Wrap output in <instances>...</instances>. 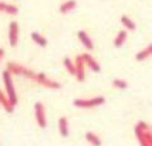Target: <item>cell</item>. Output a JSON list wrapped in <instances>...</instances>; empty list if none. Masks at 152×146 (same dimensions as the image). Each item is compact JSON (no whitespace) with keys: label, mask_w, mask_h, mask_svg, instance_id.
Here are the masks:
<instances>
[{"label":"cell","mask_w":152,"mask_h":146,"mask_svg":"<svg viewBox=\"0 0 152 146\" xmlns=\"http://www.w3.org/2000/svg\"><path fill=\"white\" fill-rule=\"evenodd\" d=\"M134 135L140 146H152V130L145 121H140L136 123Z\"/></svg>","instance_id":"1"},{"label":"cell","mask_w":152,"mask_h":146,"mask_svg":"<svg viewBox=\"0 0 152 146\" xmlns=\"http://www.w3.org/2000/svg\"><path fill=\"white\" fill-rule=\"evenodd\" d=\"M1 79H3L4 87H5V93H7L8 98L13 103V106H17L18 104V95H17L15 85H14V81H13V75L9 73L8 70H4L1 73Z\"/></svg>","instance_id":"2"},{"label":"cell","mask_w":152,"mask_h":146,"mask_svg":"<svg viewBox=\"0 0 152 146\" xmlns=\"http://www.w3.org/2000/svg\"><path fill=\"white\" fill-rule=\"evenodd\" d=\"M105 103V98L103 95H96L93 98H76L74 99L72 104L76 108H83V109H91V108L100 107Z\"/></svg>","instance_id":"3"},{"label":"cell","mask_w":152,"mask_h":146,"mask_svg":"<svg viewBox=\"0 0 152 146\" xmlns=\"http://www.w3.org/2000/svg\"><path fill=\"white\" fill-rule=\"evenodd\" d=\"M9 73H10L13 76L15 75V76H24L27 79H31L34 81L36 79V74L34 71H32L31 69H28L26 66H23V65L20 64H17V62H13V61H9V62L7 64V69Z\"/></svg>","instance_id":"4"},{"label":"cell","mask_w":152,"mask_h":146,"mask_svg":"<svg viewBox=\"0 0 152 146\" xmlns=\"http://www.w3.org/2000/svg\"><path fill=\"white\" fill-rule=\"evenodd\" d=\"M34 81L37 84H39V85L47 88V89H51V90H58V89L62 88V85H61L58 81L50 79L45 73H37Z\"/></svg>","instance_id":"5"},{"label":"cell","mask_w":152,"mask_h":146,"mask_svg":"<svg viewBox=\"0 0 152 146\" xmlns=\"http://www.w3.org/2000/svg\"><path fill=\"white\" fill-rule=\"evenodd\" d=\"M34 118L39 128L47 127V116H46V107L42 102H36L34 104Z\"/></svg>","instance_id":"6"},{"label":"cell","mask_w":152,"mask_h":146,"mask_svg":"<svg viewBox=\"0 0 152 146\" xmlns=\"http://www.w3.org/2000/svg\"><path fill=\"white\" fill-rule=\"evenodd\" d=\"M8 41L12 47H15L19 42V26L17 22H10L8 29Z\"/></svg>","instance_id":"7"},{"label":"cell","mask_w":152,"mask_h":146,"mask_svg":"<svg viewBox=\"0 0 152 146\" xmlns=\"http://www.w3.org/2000/svg\"><path fill=\"white\" fill-rule=\"evenodd\" d=\"M74 61H75V66H76V75H75V78H76V80H77L79 83H83V81H85V78H86V75H85V62H84V59H83L81 55H77Z\"/></svg>","instance_id":"8"},{"label":"cell","mask_w":152,"mask_h":146,"mask_svg":"<svg viewBox=\"0 0 152 146\" xmlns=\"http://www.w3.org/2000/svg\"><path fill=\"white\" fill-rule=\"evenodd\" d=\"M81 56H83V59H84L85 65H86V66L90 70H91L93 73H100V70H102L100 65H99V62L93 57L91 55L88 54V52H85V54H81Z\"/></svg>","instance_id":"9"},{"label":"cell","mask_w":152,"mask_h":146,"mask_svg":"<svg viewBox=\"0 0 152 146\" xmlns=\"http://www.w3.org/2000/svg\"><path fill=\"white\" fill-rule=\"evenodd\" d=\"M77 38H79V41L81 42V45H83L88 51H93V50H94V42H93V40H91V37L88 34L86 31H83V29L79 31V32H77Z\"/></svg>","instance_id":"10"},{"label":"cell","mask_w":152,"mask_h":146,"mask_svg":"<svg viewBox=\"0 0 152 146\" xmlns=\"http://www.w3.org/2000/svg\"><path fill=\"white\" fill-rule=\"evenodd\" d=\"M58 132L62 137H69L70 126H69V120L66 116H61L58 118Z\"/></svg>","instance_id":"11"},{"label":"cell","mask_w":152,"mask_h":146,"mask_svg":"<svg viewBox=\"0 0 152 146\" xmlns=\"http://www.w3.org/2000/svg\"><path fill=\"white\" fill-rule=\"evenodd\" d=\"M0 106L4 108V111L7 113H13L14 108H15V106H13V103L8 98L7 93H4L3 90H0Z\"/></svg>","instance_id":"12"},{"label":"cell","mask_w":152,"mask_h":146,"mask_svg":"<svg viewBox=\"0 0 152 146\" xmlns=\"http://www.w3.org/2000/svg\"><path fill=\"white\" fill-rule=\"evenodd\" d=\"M76 7H77V3H76V0H66V1H64L62 4L60 5L58 10L61 14H69L71 12H74Z\"/></svg>","instance_id":"13"},{"label":"cell","mask_w":152,"mask_h":146,"mask_svg":"<svg viewBox=\"0 0 152 146\" xmlns=\"http://www.w3.org/2000/svg\"><path fill=\"white\" fill-rule=\"evenodd\" d=\"M0 13H5L8 15H17L19 13V9L18 7L13 5V4H8L0 0Z\"/></svg>","instance_id":"14"},{"label":"cell","mask_w":152,"mask_h":146,"mask_svg":"<svg viewBox=\"0 0 152 146\" xmlns=\"http://www.w3.org/2000/svg\"><path fill=\"white\" fill-rule=\"evenodd\" d=\"M152 56V43L147 45L145 48H142L141 51L136 54V60L138 61V62H142V61H145L147 59H150Z\"/></svg>","instance_id":"15"},{"label":"cell","mask_w":152,"mask_h":146,"mask_svg":"<svg viewBox=\"0 0 152 146\" xmlns=\"http://www.w3.org/2000/svg\"><path fill=\"white\" fill-rule=\"evenodd\" d=\"M127 38H128V33H127V31H126V29L119 31V32L117 33L115 38H114V41H113L114 47H115V48H121V47H122V46L127 42Z\"/></svg>","instance_id":"16"},{"label":"cell","mask_w":152,"mask_h":146,"mask_svg":"<svg viewBox=\"0 0 152 146\" xmlns=\"http://www.w3.org/2000/svg\"><path fill=\"white\" fill-rule=\"evenodd\" d=\"M121 23L123 24V27L126 28V31L128 32H133V31H136L137 29V24L134 23V21L131 19L127 15V14H123V15L121 17Z\"/></svg>","instance_id":"17"},{"label":"cell","mask_w":152,"mask_h":146,"mask_svg":"<svg viewBox=\"0 0 152 146\" xmlns=\"http://www.w3.org/2000/svg\"><path fill=\"white\" fill-rule=\"evenodd\" d=\"M31 38H32V41L34 42L37 46L42 47V48L48 45V41H47V38L43 34H41L39 32H32V33H31Z\"/></svg>","instance_id":"18"},{"label":"cell","mask_w":152,"mask_h":146,"mask_svg":"<svg viewBox=\"0 0 152 146\" xmlns=\"http://www.w3.org/2000/svg\"><path fill=\"white\" fill-rule=\"evenodd\" d=\"M85 140H86L91 146H102L100 137H99L96 134L91 132V131H88V132L85 134Z\"/></svg>","instance_id":"19"},{"label":"cell","mask_w":152,"mask_h":146,"mask_svg":"<svg viewBox=\"0 0 152 146\" xmlns=\"http://www.w3.org/2000/svg\"><path fill=\"white\" fill-rule=\"evenodd\" d=\"M64 67L66 69V71H67L70 75H72V76H75L76 75V66H75V61L71 60L70 57H65L64 61Z\"/></svg>","instance_id":"20"},{"label":"cell","mask_w":152,"mask_h":146,"mask_svg":"<svg viewBox=\"0 0 152 146\" xmlns=\"http://www.w3.org/2000/svg\"><path fill=\"white\" fill-rule=\"evenodd\" d=\"M112 85H113V88H117V89H121V90H124V89L128 88V83L124 79L117 78V79H113Z\"/></svg>","instance_id":"21"},{"label":"cell","mask_w":152,"mask_h":146,"mask_svg":"<svg viewBox=\"0 0 152 146\" xmlns=\"http://www.w3.org/2000/svg\"><path fill=\"white\" fill-rule=\"evenodd\" d=\"M4 55H5V51H4L3 47H0V62H1V60L4 57Z\"/></svg>","instance_id":"22"}]
</instances>
